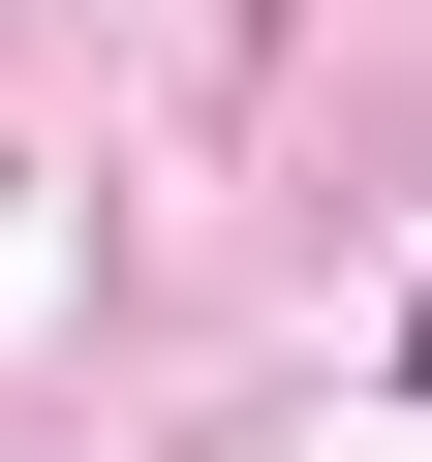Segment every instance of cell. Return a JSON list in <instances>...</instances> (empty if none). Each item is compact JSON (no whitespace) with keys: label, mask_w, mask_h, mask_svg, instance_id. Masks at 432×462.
Masks as SVG:
<instances>
[{"label":"cell","mask_w":432,"mask_h":462,"mask_svg":"<svg viewBox=\"0 0 432 462\" xmlns=\"http://www.w3.org/2000/svg\"><path fill=\"white\" fill-rule=\"evenodd\" d=\"M401 370H432V278H401Z\"/></svg>","instance_id":"cell-1"}]
</instances>
